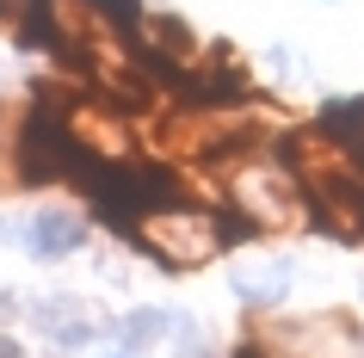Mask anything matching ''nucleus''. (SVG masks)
<instances>
[{"label": "nucleus", "instance_id": "nucleus-1", "mask_svg": "<svg viewBox=\"0 0 364 358\" xmlns=\"http://www.w3.org/2000/svg\"><path fill=\"white\" fill-rule=\"evenodd\" d=\"M229 235H247V223H223L210 210H154V216H142V228H136V241L149 247L161 265H173V272L204 265Z\"/></svg>", "mask_w": 364, "mask_h": 358}, {"label": "nucleus", "instance_id": "nucleus-2", "mask_svg": "<svg viewBox=\"0 0 364 358\" xmlns=\"http://www.w3.org/2000/svg\"><path fill=\"white\" fill-rule=\"evenodd\" d=\"M25 241H31L38 260H62V253H75L87 241V216L80 210H38L31 228H25Z\"/></svg>", "mask_w": 364, "mask_h": 358}, {"label": "nucleus", "instance_id": "nucleus-3", "mask_svg": "<svg viewBox=\"0 0 364 358\" xmlns=\"http://www.w3.org/2000/svg\"><path fill=\"white\" fill-rule=\"evenodd\" d=\"M38 327L50 339H62V346H80V339H93V309L75 302V297H56V302L38 309Z\"/></svg>", "mask_w": 364, "mask_h": 358}, {"label": "nucleus", "instance_id": "nucleus-4", "mask_svg": "<svg viewBox=\"0 0 364 358\" xmlns=\"http://www.w3.org/2000/svg\"><path fill=\"white\" fill-rule=\"evenodd\" d=\"M321 130L364 167V99H333V105H327V117H321Z\"/></svg>", "mask_w": 364, "mask_h": 358}, {"label": "nucleus", "instance_id": "nucleus-5", "mask_svg": "<svg viewBox=\"0 0 364 358\" xmlns=\"http://www.w3.org/2000/svg\"><path fill=\"white\" fill-rule=\"evenodd\" d=\"M235 290H241L247 302H259V309L278 302L290 290V260H278V265H235Z\"/></svg>", "mask_w": 364, "mask_h": 358}, {"label": "nucleus", "instance_id": "nucleus-6", "mask_svg": "<svg viewBox=\"0 0 364 358\" xmlns=\"http://www.w3.org/2000/svg\"><path fill=\"white\" fill-rule=\"evenodd\" d=\"M87 6H93V19L105 25V31H117V38H136V31H142V19H149L136 0H87Z\"/></svg>", "mask_w": 364, "mask_h": 358}, {"label": "nucleus", "instance_id": "nucleus-7", "mask_svg": "<svg viewBox=\"0 0 364 358\" xmlns=\"http://www.w3.org/2000/svg\"><path fill=\"white\" fill-rule=\"evenodd\" d=\"M161 327H167V315H161V309H142V315H130V321H124V339L136 346V339H154Z\"/></svg>", "mask_w": 364, "mask_h": 358}, {"label": "nucleus", "instance_id": "nucleus-8", "mask_svg": "<svg viewBox=\"0 0 364 358\" xmlns=\"http://www.w3.org/2000/svg\"><path fill=\"white\" fill-rule=\"evenodd\" d=\"M19 6H31V0H0V31H25V25H19Z\"/></svg>", "mask_w": 364, "mask_h": 358}, {"label": "nucleus", "instance_id": "nucleus-9", "mask_svg": "<svg viewBox=\"0 0 364 358\" xmlns=\"http://www.w3.org/2000/svg\"><path fill=\"white\" fill-rule=\"evenodd\" d=\"M0 358H19V346H13V339H0Z\"/></svg>", "mask_w": 364, "mask_h": 358}, {"label": "nucleus", "instance_id": "nucleus-10", "mask_svg": "<svg viewBox=\"0 0 364 358\" xmlns=\"http://www.w3.org/2000/svg\"><path fill=\"white\" fill-rule=\"evenodd\" d=\"M247 358H259V352H247Z\"/></svg>", "mask_w": 364, "mask_h": 358}]
</instances>
